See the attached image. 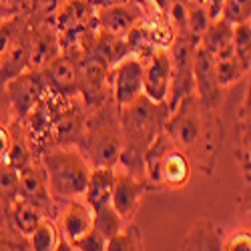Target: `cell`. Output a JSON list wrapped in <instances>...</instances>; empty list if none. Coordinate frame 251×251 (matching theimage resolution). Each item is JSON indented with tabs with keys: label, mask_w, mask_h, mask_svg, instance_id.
Instances as JSON below:
<instances>
[{
	"label": "cell",
	"mask_w": 251,
	"mask_h": 251,
	"mask_svg": "<svg viewBox=\"0 0 251 251\" xmlns=\"http://www.w3.org/2000/svg\"><path fill=\"white\" fill-rule=\"evenodd\" d=\"M12 4H16L20 10H25V12H30V0H10Z\"/></svg>",
	"instance_id": "cell-33"
},
{
	"label": "cell",
	"mask_w": 251,
	"mask_h": 251,
	"mask_svg": "<svg viewBox=\"0 0 251 251\" xmlns=\"http://www.w3.org/2000/svg\"><path fill=\"white\" fill-rule=\"evenodd\" d=\"M4 89H6V95L10 100L14 121H23L25 115L32 109V104L50 93L45 85L43 76H40V73L32 71V69H28L26 73L8 80Z\"/></svg>",
	"instance_id": "cell-9"
},
{
	"label": "cell",
	"mask_w": 251,
	"mask_h": 251,
	"mask_svg": "<svg viewBox=\"0 0 251 251\" xmlns=\"http://www.w3.org/2000/svg\"><path fill=\"white\" fill-rule=\"evenodd\" d=\"M169 117V104L153 102L145 95L133 102L121 107V137L123 149L119 157V167L131 175L145 179V153L153 141L163 133L165 121Z\"/></svg>",
	"instance_id": "cell-1"
},
{
	"label": "cell",
	"mask_w": 251,
	"mask_h": 251,
	"mask_svg": "<svg viewBox=\"0 0 251 251\" xmlns=\"http://www.w3.org/2000/svg\"><path fill=\"white\" fill-rule=\"evenodd\" d=\"M221 251H251V235H249V231H237L229 239H223Z\"/></svg>",
	"instance_id": "cell-28"
},
{
	"label": "cell",
	"mask_w": 251,
	"mask_h": 251,
	"mask_svg": "<svg viewBox=\"0 0 251 251\" xmlns=\"http://www.w3.org/2000/svg\"><path fill=\"white\" fill-rule=\"evenodd\" d=\"M49 193L54 203L80 199L93 167L76 145H52L40 153Z\"/></svg>",
	"instance_id": "cell-3"
},
{
	"label": "cell",
	"mask_w": 251,
	"mask_h": 251,
	"mask_svg": "<svg viewBox=\"0 0 251 251\" xmlns=\"http://www.w3.org/2000/svg\"><path fill=\"white\" fill-rule=\"evenodd\" d=\"M193 93L205 109L215 111L217 102L221 99L219 97L221 89L215 82L213 58L199 47H195V52H193Z\"/></svg>",
	"instance_id": "cell-12"
},
{
	"label": "cell",
	"mask_w": 251,
	"mask_h": 251,
	"mask_svg": "<svg viewBox=\"0 0 251 251\" xmlns=\"http://www.w3.org/2000/svg\"><path fill=\"white\" fill-rule=\"evenodd\" d=\"M28 243L32 251H56L62 243V235L58 231L56 221L45 217L34 231L28 235Z\"/></svg>",
	"instance_id": "cell-20"
},
{
	"label": "cell",
	"mask_w": 251,
	"mask_h": 251,
	"mask_svg": "<svg viewBox=\"0 0 251 251\" xmlns=\"http://www.w3.org/2000/svg\"><path fill=\"white\" fill-rule=\"evenodd\" d=\"M229 25L249 23L251 18V0H221V16Z\"/></svg>",
	"instance_id": "cell-25"
},
{
	"label": "cell",
	"mask_w": 251,
	"mask_h": 251,
	"mask_svg": "<svg viewBox=\"0 0 251 251\" xmlns=\"http://www.w3.org/2000/svg\"><path fill=\"white\" fill-rule=\"evenodd\" d=\"M231 34H233V25H229L223 18H215L201 34L197 47L203 49L211 58H217L225 52H231Z\"/></svg>",
	"instance_id": "cell-17"
},
{
	"label": "cell",
	"mask_w": 251,
	"mask_h": 251,
	"mask_svg": "<svg viewBox=\"0 0 251 251\" xmlns=\"http://www.w3.org/2000/svg\"><path fill=\"white\" fill-rule=\"evenodd\" d=\"M58 231L62 235V241L73 243L78 237H82L87 231L93 229V209L85 203V199H71L67 201L65 209L58 219Z\"/></svg>",
	"instance_id": "cell-14"
},
{
	"label": "cell",
	"mask_w": 251,
	"mask_h": 251,
	"mask_svg": "<svg viewBox=\"0 0 251 251\" xmlns=\"http://www.w3.org/2000/svg\"><path fill=\"white\" fill-rule=\"evenodd\" d=\"M104 251H145L143 233L139 225L127 223L117 235L107 239V249Z\"/></svg>",
	"instance_id": "cell-21"
},
{
	"label": "cell",
	"mask_w": 251,
	"mask_h": 251,
	"mask_svg": "<svg viewBox=\"0 0 251 251\" xmlns=\"http://www.w3.org/2000/svg\"><path fill=\"white\" fill-rule=\"evenodd\" d=\"M12 121H14V115H12L10 100H8L4 85L0 82V125H10Z\"/></svg>",
	"instance_id": "cell-29"
},
{
	"label": "cell",
	"mask_w": 251,
	"mask_h": 251,
	"mask_svg": "<svg viewBox=\"0 0 251 251\" xmlns=\"http://www.w3.org/2000/svg\"><path fill=\"white\" fill-rule=\"evenodd\" d=\"M78 149L91 167H115L119 163L123 149L121 107L111 97L87 113Z\"/></svg>",
	"instance_id": "cell-2"
},
{
	"label": "cell",
	"mask_w": 251,
	"mask_h": 251,
	"mask_svg": "<svg viewBox=\"0 0 251 251\" xmlns=\"http://www.w3.org/2000/svg\"><path fill=\"white\" fill-rule=\"evenodd\" d=\"M47 215L40 211V209L28 201H25L23 197H16L12 199V211H10V219L12 225L18 229L23 235H30L34 229L38 227V223L43 221Z\"/></svg>",
	"instance_id": "cell-19"
},
{
	"label": "cell",
	"mask_w": 251,
	"mask_h": 251,
	"mask_svg": "<svg viewBox=\"0 0 251 251\" xmlns=\"http://www.w3.org/2000/svg\"><path fill=\"white\" fill-rule=\"evenodd\" d=\"M111 99L117 107L133 102L143 95V60L137 54H127L121 58L109 73Z\"/></svg>",
	"instance_id": "cell-7"
},
{
	"label": "cell",
	"mask_w": 251,
	"mask_h": 251,
	"mask_svg": "<svg viewBox=\"0 0 251 251\" xmlns=\"http://www.w3.org/2000/svg\"><path fill=\"white\" fill-rule=\"evenodd\" d=\"M28 14L30 12H20V14L10 16L0 23V56L10 49V45L20 36V32L25 30V26L28 23Z\"/></svg>",
	"instance_id": "cell-24"
},
{
	"label": "cell",
	"mask_w": 251,
	"mask_h": 251,
	"mask_svg": "<svg viewBox=\"0 0 251 251\" xmlns=\"http://www.w3.org/2000/svg\"><path fill=\"white\" fill-rule=\"evenodd\" d=\"M20 12H25V10H20L16 4L10 2V0H0V23L6 20V18H10V16L20 14Z\"/></svg>",
	"instance_id": "cell-31"
},
{
	"label": "cell",
	"mask_w": 251,
	"mask_h": 251,
	"mask_svg": "<svg viewBox=\"0 0 251 251\" xmlns=\"http://www.w3.org/2000/svg\"><path fill=\"white\" fill-rule=\"evenodd\" d=\"M93 223H95L93 227L97 229V231H100L107 239H111L113 235H117L121 229L127 225V223L121 219V215L113 209L111 203L100 207V209H97V211H93Z\"/></svg>",
	"instance_id": "cell-23"
},
{
	"label": "cell",
	"mask_w": 251,
	"mask_h": 251,
	"mask_svg": "<svg viewBox=\"0 0 251 251\" xmlns=\"http://www.w3.org/2000/svg\"><path fill=\"white\" fill-rule=\"evenodd\" d=\"M213 75H215V82L221 91L229 89L237 85L239 80H243L249 71H245L241 67V62L233 56V50L231 52H225L217 58H213Z\"/></svg>",
	"instance_id": "cell-18"
},
{
	"label": "cell",
	"mask_w": 251,
	"mask_h": 251,
	"mask_svg": "<svg viewBox=\"0 0 251 251\" xmlns=\"http://www.w3.org/2000/svg\"><path fill=\"white\" fill-rule=\"evenodd\" d=\"M231 50H233V56L241 62V67L249 71L251 69V23L233 25Z\"/></svg>",
	"instance_id": "cell-22"
},
{
	"label": "cell",
	"mask_w": 251,
	"mask_h": 251,
	"mask_svg": "<svg viewBox=\"0 0 251 251\" xmlns=\"http://www.w3.org/2000/svg\"><path fill=\"white\" fill-rule=\"evenodd\" d=\"M143 18V8L137 2H121L97 8V28L113 36H125Z\"/></svg>",
	"instance_id": "cell-13"
},
{
	"label": "cell",
	"mask_w": 251,
	"mask_h": 251,
	"mask_svg": "<svg viewBox=\"0 0 251 251\" xmlns=\"http://www.w3.org/2000/svg\"><path fill=\"white\" fill-rule=\"evenodd\" d=\"M18 197V171L10 165L0 163V201H12Z\"/></svg>",
	"instance_id": "cell-26"
},
{
	"label": "cell",
	"mask_w": 251,
	"mask_h": 251,
	"mask_svg": "<svg viewBox=\"0 0 251 251\" xmlns=\"http://www.w3.org/2000/svg\"><path fill=\"white\" fill-rule=\"evenodd\" d=\"M223 233L217 223L209 219H199L193 223L189 233L183 239L181 251H221Z\"/></svg>",
	"instance_id": "cell-16"
},
{
	"label": "cell",
	"mask_w": 251,
	"mask_h": 251,
	"mask_svg": "<svg viewBox=\"0 0 251 251\" xmlns=\"http://www.w3.org/2000/svg\"><path fill=\"white\" fill-rule=\"evenodd\" d=\"M12 147V129L10 125H0V163H4Z\"/></svg>",
	"instance_id": "cell-30"
},
{
	"label": "cell",
	"mask_w": 251,
	"mask_h": 251,
	"mask_svg": "<svg viewBox=\"0 0 251 251\" xmlns=\"http://www.w3.org/2000/svg\"><path fill=\"white\" fill-rule=\"evenodd\" d=\"M115 181H113V193H111V205L121 215L125 223H131V219L137 215L141 199L145 191L149 189V185L145 179H139L125 171L123 167L115 165Z\"/></svg>",
	"instance_id": "cell-8"
},
{
	"label": "cell",
	"mask_w": 251,
	"mask_h": 251,
	"mask_svg": "<svg viewBox=\"0 0 251 251\" xmlns=\"http://www.w3.org/2000/svg\"><path fill=\"white\" fill-rule=\"evenodd\" d=\"M43 76L47 89L54 97L73 99L78 95V67L76 56L62 50L58 56H54L49 65H45L38 71Z\"/></svg>",
	"instance_id": "cell-10"
},
{
	"label": "cell",
	"mask_w": 251,
	"mask_h": 251,
	"mask_svg": "<svg viewBox=\"0 0 251 251\" xmlns=\"http://www.w3.org/2000/svg\"><path fill=\"white\" fill-rule=\"evenodd\" d=\"M47 0H30V12H40Z\"/></svg>",
	"instance_id": "cell-34"
},
{
	"label": "cell",
	"mask_w": 251,
	"mask_h": 251,
	"mask_svg": "<svg viewBox=\"0 0 251 251\" xmlns=\"http://www.w3.org/2000/svg\"><path fill=\"white\" fill-rule=\"evenodd\" d=\"M211 113L213 111L205 109L195 93H191L175 104L165 121V135L171 139L177 149L189 155L191 161L193 155L199 153V145H203L209 129H213Z\"/></svg>",
	"instance_id": "cell-5"
},
{
	"label": "cell",
	"mask_w": 251,
	"mask_h": 251,
	"mask_svg": "<svg viewBox=\"0 0 251 251\" xmlns=\"http://www.w3.org/2000/svg\"><path fill=\"white\" fill-rule=\"evenodd\" d=\"M62 251H75V249H73V247H71L67 241H62Z\"/></svg>",
	"instance_id": "cell-35"
},
{
	"label": "cell",
	"mask_w": 251,
	"mask_h": 251,
	"mask_svg": "<svg viewBox=\"0 0 251 251\" xmlns=\"http://www.w3.org/2000/svg\"><path fill=\"white\" fill-rule=\"evenodd\" d=\"M69 245L75 251H104V249H107V237L93 227L91 231H87L82 237H78L76 241H73Z\"/></svg>",
	"instance_id": "cell-27"
},
{
	"label": "cell",
	"mask_w": 251,
	"mask_h": 251,
	"mask_svg": "<svg viewBox=\"0 0 251 251\" xmlns=\"http://www.w3.org/2000/svg\"><path fill=\"white\" fill-rule=\"evenodd\" d=\"M18 197H23L25 201L36 205L45 215L50 209L56 211V203L49 193L47 177H45V171L40 165L30 163L18 171ZM50 215H52V211H50Z\"/></svg>",
	"instance_id": "cell-11"
},
{
	"label": "cell",
	"mask_w": 251,
	"mask_h": 251,
	"mask_svg": "<svg viewBox=\"0 0 251 251\" xmlns=\"http://www.w3.org/2000/svg\"><path fill=\"white\" fill-rule=\"evenodd\" d=\"M145 181L149 187L179 191L189 185L193 177V161L185 151L177 149L165 131L153 141L143 159Z\"/></svg>",
	"instance_id": "cell-4"
},
{
	"label": "cell",
	"mask_w": 251,
	"mask_h": 251,
	"mask_svg": "<svg viewBox=\"0 0 251 251\" xmlns=\"http://www.w3.org/2000/svg\"><path fill=\"white\" fill-rule=\"evenodd\" d=\"M143 60V95L153 102H167L171 93V56L167 49H153Z\"/></svg>",
	"instance_id": "cell-6"
},
{
	"label": "cell",
	"mask_w": 251,
	"mask_h": 251,
	"mask_svg": "<svg viewBox=\"0 0 251 251\" xmlns=\"http://www.w3.org/2000/svg\"><path fill=\"white\" fill-rule=\"evenodd\" d=\"M113 181H115V169L113 167H93L82 199L85 203L97 211V209L111 203L113 193Z\"/></svg>",
	"instance_id": "cell-15"
},
{
	"label": "cell",
	"mask_w": 251,
	"mask_h": 251,
	"mask_svg": "<svg viewBox=\"0 0 251 251\" xmlns=\"http://www.w3.org/2000/svg\"><path fill=\"white\" fill-rule=\"evenodd\" d=\"M95 8H104V6H113V4H121V2H131V0H91Z\"/></svg>",
	"instance_id": "cell-32"
}]
</instances>
